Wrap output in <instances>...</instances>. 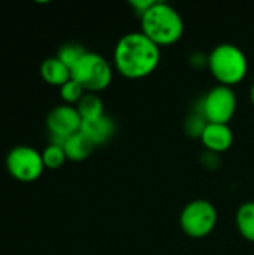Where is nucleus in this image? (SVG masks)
<instances>
[{
  "label": "nucleus",
  "mask_w": 254,
  "mask_h": 255,
  "mask_svg": "<svg viewBox=\"0 0 254 255\" xmlns=\"http://www.w3.org/2000/svg\"><path fill=\"white\" fill-rule=\"evenodd\" d=\"M160 61V46L142 31H132L117 42L114 49L115 70L129 79H141L151 75Z\"/></svg>",
  "instance_id": "nucleus-1"
},
{
  "label": "nucleus",
  "mask_w": 254,
  "mask_h": 255,
  "mask_svg": "<svg viewBox=\"0 0 254 255\" xmlns=\"http://www.w3.org/2000/svg\"><path fill=\"white\" fill-rule=\"evenodd\" d=\"M141 31L159 46L178 42L184 33V21L180 12L169 3L156 1L141 16Z\"/></svg>",
  "instance_id": "nucleus-2"
},
{
  "label": "nucleus",
  "mask_w": 254,
  "mask_h": 255,
  "mask_svg": "<svg viewBox=\"0 0 254 255\" xmlns=\"http://www.w3.org/2000/svg\"><path fill=\"white\" fill-rule=\"evenodd\" d=\"M208 67L220 85L232 87L246 78L249 61L241 48L232 43H222L208 55Z\"/></svg>",
  "instance_id": "nucleus-3"
},
{
  "label": "nucleus",
  "mask_w": 254,
  "mask_h": 255,
  "mask_svg": "<svg viewBox=\"0 0 254 255\" xmlns=\"http://www.w3.org/2000/svg\"><path fill=\"white\" fill-rule=\"evenodd\" d=\"M75 79L87 93H99L109 87L112 81V67L109 61L97 52L87 51L70 70Z\"/></svg>",
  "instance_id": "nucleus-4"
},
{
  "label": "nucleus",
  "mask_w": 254,
  "mask_h": 255,
  "mask_svg": "<svg viewBox=\"0 0 254 255\" xmlns=\"http://www.w3.org/2000/svg\"><path fill=\"white\" fill-rule=\"evenodd\" d=\"M4 164L7 173L18 182L24 184L37 181L45 170L42 152L28 145H18L12 148L6 155Z\"/></svg>",
  "instance_id": "nucleus-5"
},
{
  "label": "nucleus",
  "mask_w": 254,
  "mask_h": 255,
  "mask_svg": "<svg viewBox=\"0 0 254 255\" xmlns=\"http://www.w3.org/2000/svg\"><path fill=\"white\" fill-rule=\"evenodd\" d=\"M183 232L193 238L201 239L208 236L217 224V209L208 200L199 199L187 203L180 215Z\"/></svg>",
  "instance_id": "nucleus-6"
},
{
  "label": "nucleus",
  "mask_w": 254,
  "mask_h": 255,
  "mask_svg": "<svg viewBox=\"0 0 254 255\" xmlns=\"http://www.w3.org/2000/svg\"><path fill=\"white\" fill-rule=\"evenodd\" d=\"M237 111V96L232 87L217 85L211 88L201 103V115L208 123L229 124Z\"/></svg>",
  "instance_id": "nucleus-7"
},
{
  "label": "nucleus",
  "mask_w": 254,
  "mask_h": 255,
  "mask_svg": "<svg viewBox=\"0 0 254 255\" xmlns=\"http://www.w3.org/2000/svg\"><path fill=\"white\" fill-rule=\"evenodd\" d=\"M82 126V118L75 106L70 105H58L54 106L46 115V128L49 131L51 143L63 145V142L78 133Z\"/></svg>",
  "instance_id": "nucleus-8"
},
{
  "label": "nucleus",
  "mask_w": 254,
  "mask_h": 255,
  "mask_svg": "<svg viewBox=\"0 0 254 255\" xmlns=\"http://www.w3.org/2000/svg\"><path fill=\"white\" fill-rule=\"evenodd\" d=\"M201 142L210 152L220 154V152L228 151L232 146L234 133L228 124L207 123L201 134Z\"/></svg>",
  "instance_id": "nucleus-9"
},
{
  "label": "nucleus",
  "mask_w": 254,
  "mask_h": 255,
  "mask_svg": "<svg viewBox=\"0 0 254 255\" xmlns=\"http://www.w3.org/2000/svg\"><path fill=\"white\" fill-rule=\"evenodd\" d=\"M81 133H84L94 146L97 145H105L108 143L112 136L115 134V123L111 117L102 115L94 120L82 121L81 126Z\"/></svg>",
  "instance_id": "nucleus-10"
},
{
  "label": "nucleus",
  "mask_w": 254,
  "mask_h": 255,
  "mask_svg": "<svg viewBox=\"0 0 254 255\" xmlns=\"http://www.w3.org/2000/svg\"><path fill=\"white\" fill-rule=\"evenodd\" d=\"M40 76L42 79L52 85V87H61L64 85L69 79H72V73H70V69L61 63L57 57H48L42 61L40 64Z\"/></svg>",
  "instance_id": "nucleus-11"
},
{
  "label": "nucleus",
  "mask_w": 254,
  "mask_h": 255,
  "mask_svg": "<svg viewBox=\"0 0 254 255\" xmlns=\"http://www.w3.org/2000/svg\"><path fill=\"white\" fill-rule=\"evenodd\" d=\"M61 146L64 149L66 158L70 161H84L85 158L90 157V154L94 149V145L91 143V140L81 131L69 136L63 142Z\"/></svg>",
  "instance_id": "nucleus-12"
},
{
  "label": "nucleus",
  "mask_w": 254,
  "mask_h": 255,
  "mask_svg": "<svg viewBox=\"0 0 254 255\" xmlns=\"http://www.w3.org/2000/svg\"><path fill=\"white\" fill-rule=\"evenodd\" d=\"M235 221L241 236L254 242V202H246L238 208Z\"/></svg>",
  "instance_id": "nucleus-13"
},
{
  "label": "nucleus",
  "mask_w": 254,
  "mask_h": 255,
  "mask_svg": "<svg viewBox=\"0 0 254 255\" xmlns=\"http://www.w3.org/2000/svg\"><path fill=\"white\" fill-rule=\"evenodd\" d=\"M75 108L79 112L82 121L94 120V118H99V117L105 115L103 102L96 93H85L84 97L78 102V105Z\"/></svg>",
  "instance_id": "nucleus-14"
},
{
  "label": "nucleus",
  "mask_w": 254,
  "mask_h": 255,
  "mask_svg": "<svg viewBox=\"0 0 254 255\" xmlns=\"http://www.w3.org/2000/svg\"><path fill=\"white\" fill-rule=\"evenodd\" d=\"M85 48L79 43H75V42H70V43H64L60 46V49L57 51V58L64 63L70 70L72 67L82 58V55L85 54Z\"/></svg>",
  "instance_id": "nucleus-15"
},
{
  "label": "nucleus",
  "mask_w": 254,
  "mask_h": 255,
  "mask_svg": "<svg viewBox=\"0 0 254 255\" xmlns=\"http://www.w3.org/2000/svg\"><path fill=\"white\" fill-rule=\"evenodd\" d=\"M42 160H43L45 169L55 170V169H60V167L64 164V161H66L67 158H66V154H64L63 146L49 143V145L42 151Z\"/></svg>",
  "instance_id": "nucleus-16"
},
{
  "label": "nucleus",
  "mask_w": 254,
  "mask_h": 255,
  "mask_svg": "<svg viewBox=\"0 0 254 255\" xmlns=\"http://www.w3.org/2000/svg\"><path fill=\"white\" fill-rule=\"evenodd\" d=\"M87 91L75 81V79H69L64 85L60 87V97L64 102V105H70V106H76L78 102L84 97Z\"/></svg>",
  "instance_id": "nucleus-17"
},
{
  "label": "nucleus",
  "mask_w": 254,
  "mask_h": 255,
  "mask_svg": "<svg viewBox=\"0 0 254 255\" xmlns=\"http://www.w3.org/2000/svg\"><path fill=\"white\" fill-rule=\"evenodd\" d=\"M207 120L199 114V115H193L187 120L186 123V131L189 136H193V137H199L201 139V134L207 126Z\"/></svg>",
  "instance_id": "nucleus-18"
},
{
  "label": "nucleus",
  "mask_w": 254,
  "mask_h": 255,
  "mask_svg": "<svg viewBox=\"0 0 254 255\" xmlns=\"http://www.w3.org/2000/svg\"><path fill=\"white\" fill-rule=\"evenodd\" d=\"M154 3H156V0H130V1H129V4L133 7V10H135L139 16H142Z\"/></svg>",
  "instance_id": "nucleus-19"
},
{
  "label": "nucleus",
  "mask_w": 254,
  "mask_h": 255,
  "mask_svg": "<svg viewBox=\"0 0 254 255\" xmlns=\"http://www.w3.org/2000/svg\"><path fill=\"white\" fill-rule=\"evenodd\" d=\"M250 97H252V102H253L254 105V84L253 87H252V90H250Z\"/></svg>",
  "instance_id": "nucleus-20"
}]
</instances>
